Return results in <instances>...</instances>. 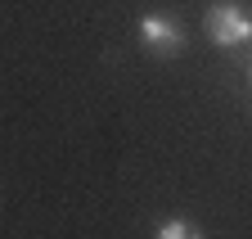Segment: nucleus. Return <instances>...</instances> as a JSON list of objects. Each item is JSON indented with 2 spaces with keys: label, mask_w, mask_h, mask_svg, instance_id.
Instances as JSON below:
<instances>
[{
  "label": "nucleus",
  "mask_w": 252,
  "mask_h": 239,
  "mask_svg": "<svg viewBox=\"0 0 252 239\" xmlns=\"http://www.w3.org/2000/svg\"><path fill=\"white\" fill-rule=\"evenodd\" d=\"M158 239H203V230L194 221H185V217H171V221L158 226Z\"/></svg>",
  "instance_id": "7ed1b4c3"
},
{
  "label": "nucleus",
  "mask_w": 252,
  "mask_h": 239,
  "mask_svg": "<svg viewBox=\"0 0 252 239\" xmlns=\"http://www.w3.org/2000/svg\"><path fill=\"white\" fill-rule=\"evenodd\" d=\"M140 41H144V50L167 54V59L185 50V32H180V23L167 18V14H144V18H140Z\"/></svg>",
  "instance_id": "f03ea898"
},
{
  "label": "nucleus",
  "mask_w": 252,
  "mask_h": 239,
  "mask_svg": "<svg viewBox=\"0 0 252 239\" xmlns=\"http://www.w3.org/2000/svg\"><path fill=\"white\" fill-rule=\"evenodd\" d=\"M203 23H207L212 45H220V50H239V45L252 41V14H248L243 5H234V0H225V5H212Z\"/></svg>",
  "instance_id": "f257e3e1"
}]
</instances>
